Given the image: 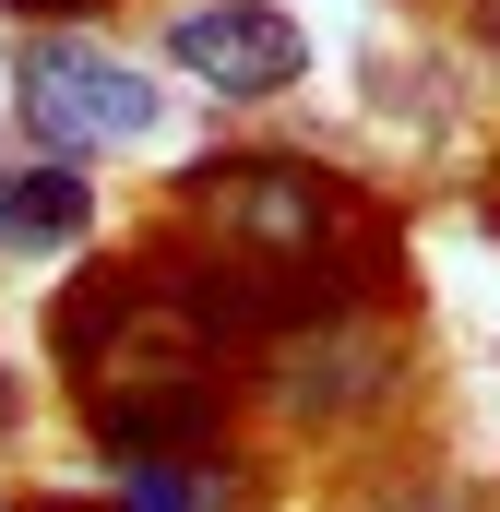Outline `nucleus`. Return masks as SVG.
Masks as SVG:
<instances>
[{
	"mask_svg": "<svg viewBox=\"0 0 500 512\" xmlns=\"http://www.w3.org/2000/svg\"><path fill=\"white\" fill-rule=\"evenodd\" d=\"M24 120L48 131L60 155L143 143L155 131V84L131 60H108V48H84V36H48V48H24Z\"/></svg>",
	"mask_w": 500,
	"mask_h": 512,
	"instance_id": "f257e3e1",
	"label": "nucleus"
},
{
	"mask_svg": "<svg viewBox=\"0 0 500 512\" xmlns=\"http://www.w3.org/2000/svg\"><path fill=\"white\" fill-rule=\"evenodd\" d=\"M167 48H179L203 84H227V96H286V84L310 72V36H298L274 0H203V12L167 24Z\"/></svg>",
	"mask_w": 500,
	"mask_h": 512,
	"instance_id": "f03ea898",
	"label": "nucleus"
},
{
	"mask_svg": "<svg viewBox=\"0 0 500 512\" xmlns=\"http://www.w3.org/2000/svg\"><path fill=\"white\" fill-rule=\"evenodd\" d=\"M84 239V167L48 155V167H12L0 179V251H60Z\"/></svg>",
	"mask_w": 500,
	"mask_h": 512,
	"instance_id": "7ed1b4c3",
	"label": "nucleus"
},
{
	"mask_svg": "<svg viewBox=\"0 0 500 512\" xmlns=\"http://www.w3.org/2000/svg\"><path fill=\"white\" fill-rule=\"evenodd\" d=\"M131 512H203V477H167V465H143V477H131Z\"/></svg>",
	"mask_w": 500,
	"mask_h": 512,
	"instance_id": "20e7f679",
	"label": "nucleus"
}]
</instances>
